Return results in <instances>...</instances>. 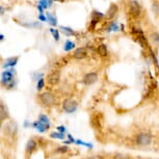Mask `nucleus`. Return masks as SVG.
<instances>
[{
    "label": "nucleus",
    "instance_id": "nucleus-23",
    "mask_svg": "<svg viewBox=\"0 0 159 159\" xmlns=\"http://www.w3.org/2000/svg\"><path fill=\"white\" fill-rule=\"evenodd\" d=\"M44 85H45V82H44V79H43V78H41V79H39V81H38V85H37V89H39V91H41V89H43Z\"/></svg>",
    "mask_w": 159,
    "mask_h": 159
},
{
    "label": "nucleus",
    "instance_id": "nucleus-21",
    "mask_svg": "<svg viewBox=\"0 0 159 159\" xmlns=\"http://www.w3.org/2000/svg\"><path fill=\"white\" fill-rule=\"evenodd\" d=\"M39 121H40L41 123H43V124L47 125V126H49V127H50V125H49V119H48L46 116L41 115V116H40V118H39Z\"/></svg>",
    "mask_w": 159,
    "mask_h": 159
},
{
    "label": "nucleus",
    "instance_id": "nucleus-15",
    "mask_svg": "<svg viewBox=\"0 0 159 159\" xmlns=\"http://www.w3.org/2000/svg\"><path fill=\"white\" fill-rule=\"evenodd\" d=\"M0 120L1 121H4L5 119H7V110H5V107H4V105L3 104H1V106H0Z\"/></svg>",
    "mask_w": 159,
    "mask_h": 159
},
{
    "label": "nucleus",
    "instance_id": "nucleus-13",
    "mask_svg": "<svg viewBox=\"0 0 159 159\" xmlns=\"http://www.w3.org/2000/svg\"><path fill=\"white\" fill-rule=\"evenodd\" d=\"M35 148H37V142L34 140V139L28 140L27 145H26V151H27V152H32Z\"/></svg>",
    "mask_w": 159,
    "mask_h": 159
},
{
    "label": "nucleus",
    "instance_id": "nucleus-12",
    "mask_svg": "<svg viewBox=\"0 0 159 159\" xmlns=\"http://www.w3.org/2000/svg\"><path fill=\"white\" fill-rule=\"evenodd\" d=\"M46 18H47V21L49 22L50 25H52V26H56V24H57V19H56V17L54 16V15H52V14H50V13H48L46 15Z\"/></svg>",
    "mask_w": 159,
    "mask_h": 159
},
{
    "label": "nucleus",
    "instance_id": "nucleus-30",
    "mask_svg": "<svg viewBox=\"0 0 159 159\" xmlns=\"http://www.w3.org/2000/svg\"><path fill=\"white\" fill-rule=\"evenodd\" d=\"M38 10L40 11H41V14H42V13H43V11H44V8L42 7L41 5H38Z\"/></svg>",
    "mask_w": 159,
    "mask_h": 159
},
{
    "label": "nucleus",
    "instance_id": "nucleus-20",
    "mask_svg": "<svg viewBox=\"0 0 159 159\" xmlns=\"http://www.w3.org/2000/svg\"><path fill=\"white\" fill-rule=\"evenodd\" d=\"M50 32L52 34L53 38H54L55 41H59V39H61V37H59V32L58 30H56V29L54 28H50Z\"/></svg>",
    "mask_w": 159,
    "mask_h": 159
},
{
    "label": "nucleus",
    "instance_id": "nucleus-29",
    "mask_svg": "<svg viewBox=\"0 0 159 159\" xmlns=\"http://www.w3.org/2000/svg\"><path fill=\"white\" fill-rule=\"evenodd\" d=\"M68 150V147H62L61 149H59L58 151H61V152H66Z\"/></svg>",
    "mask_w": 159,
    "mask_h": 159
},
{
    "label": "nucleus",
    "instance_id": "nucleus-24",
    "mask_svg": "<svg viewBox=\"0 0 159 159\" xmlns=\"http://www.w3.org/2000/svg\"><path fill=\"white\" fill-rule=\"evenodd\" d=\"M153 11H154L155 14L159 15V3L158 2H155V3L153 4Z\"/></svg>",
    "mask_w": 159,
    "mask_h": 159
},
{
    "label": "nucleus",
    "instance_id": "nucleus-4",
    "mask_svg": "<svg viewBox=\"0 0 159 159\" xmlns=\"http://www.w3.org/2000/svg\"><path fill=\"white\" fill-rule=\"evenodd\" d=\"M135 139H136V143H139V146H148L151 143L152 137L148 133H139V135L136 136Z\"/></svg>",
    "mask_w": 159,
    "mask_h": 159
},
{
    "label": "nucleus",
    "instance_id": "nucleus-14",
    "mask_svg": "<svg viewBox=\"0 0 159 159\" xmlns=\"http://www.w3.org/2000/svg\"><path fill=\"white\" fill-rule=\"evenodd\" d=\"M98 53H99V55L102 56V57H105V56L107 55V47H106V45L101 44L100 46L98 47Z\"/></svg>",
    "mask_w": 159,
    "mask_h": 159
},
{
    "label": "nucleus",
    "instance_id": "nucleus-33",
    "mask_svg": "<svg viewBox=\"0 0 159 159\" xmlns=\"http://www.w3.org/2000/svg\"><path fill=\"white\" fill-rule=\"evenodd\" d=\"M1 15H3V7H1Z\"/></svg>",
    "mask_w": 159,
    "mask_h": 159
},
{
    "label": "nucleus",
    "instance_id": "nucleus-17",
    "mask_svg": "<svg viewBox=\"0 0 159 159\" xmlns=\"http://www.w3.org/2000/svg\"><path fill=\"white\" fill-rule=\"evenodd\" d=\"M75 48V44L73 43V42L71 41H67L64 46V50L65 51H71L72 49H74Z\"/></svg>",
    "mask_w": 159,
    "mask_h": 159
},
{
    "label": "nucleus",
    "instance_id": "nucleus-16",
    "mask_svg": "<svg viewBox=\"0 0 159 159\" xmlns=\"http://www.w3.org/2000/svg\"><path fill=\"white\" fill-rule=\"evenodd\" d=\"M51 4H52V0H40L39 1V5H41L43 8L50 7Z\"/></svg>",
    "mask_w": 159,
    "mask_h": 159
},
{
    "label": "nucleus",
    "instance_id": "nucleus-18",
    "mask_svg": "<svg viewBox=\"0 0 159 159\" xmlns=\"http://www.w3.org/2000/svg\"><path fill=\"white\" fill-rule=\"evenodd\" d=\"M150 40H151L154 44H159V34L158 32H153L150 35Z\"/></svg>",
    "mask_w": 159,
    "mask_h": 159
},
{
    "label": "nucleus",
    "instance_id": "nucleus-5",
    "mask_svg": "<svg viewBox=\"0 0 159 159\" xmlns=\"http://www.w3.org/2000/svg\"><path fill=\"white\" fill-rule=\"evenodd\" d=\"M64 109L69 113L74 112L75 110L77 109V102L72 100V99H67V100L64 101Z\"/></svg>",
    "mask_w": 159,
    "mask_h": 159
},
{
    "label": "nucleus",
    "instance_id": "nucleus-7",
    "mask_svg": "<svg viewBox=\"0 0 159 159\" xmlns=\"http://www.w3.org/2000/svg\"><path fill=\"white\" fill-rule=\"evenodd\" d=\"M98 80V74L97 73H89L86 74L83 78V83L86 85H91L95 83Z\"/></svg>",
    "mask_w": 159,
    "mask_h": 159
},
{
    "label": "nucleus",
    "instance_id": "nucleus-26",
    "mask_svg": "<svg viewBox=\"0 0 159 159\" xmlns=\"http://www.w3.org/2000/svg\"><path fill=\"white\" fill-rule=\"evenodd\" d=\"M115 159H129V157H128L127 155L119 154V155H116V156H115Z\"/></svg>",
    "mask_w": 159,
    "mask_h": 159
},
{
    "label": "nucleus",
    "instance_id": "nucleus-32",
    "mask_svg": "<svg viewBox=\"0 0 159 159\" xmlns=\"http://www.w3.org/2000/svg\"><path fill=\"white\" fill-rule=\"evenodd\" d=\"M3 39H4V35H3V34H1V35H0V40L2 41V40H3Z\"/></svg>",
    "mask_w": 159,
    "mask_h": 159
},
{
    "label": "nucleus",
    "instance_id": "nucleus-28",
    "mask_svg": "<svg viewBox=\"0 0 159 159\" xmlns=\"http://www.w3.org/2000/svg\"><path fill=\"white\" fill-rule=\"evenodd\" d=\"M39 19H40V20L42 21V22H45V21L47 20V18L45 17L43 14H40V15H39Z\"/></svg>",
    "mask_w": 159,
    "mask_h": 159
},
{
    "label": "nucleus",
    "instance_id": "nucleus-27",
    "mask_svg": "<svg viewBox=\"0 0 159 159\" xmlns=\"http://www.w3.org/2000/svg\"><path fill=\"white\" fill-rule=\"evenodd\" d=\"M84 159H103V157L100 155H96V156H91V157H86Z\"/></svg>",
    "mask_w": 159,
    "mask_h": 159
},
{
    "label": "nucleus",
    "instance_id": "nucleus-11",
    "mask_svg": "<svg viewBox=\"0 0 159 159\" xmlns=\"http://www.w3.org/2000/svg\"><path fill=\"white\" fill-rule=\"evenodd\" d=\"M34 128H37V130H38V131L45 132L48 128H49V126L45 125V124H43V123H41L40 121H39V122H35V123H34Z\"/></svg>",
    "mask_w": 159,
    "mask_h": 159
},
{
    "label": "nucleus",
    "instance_id": "nucleus-22",
    "mask_svg": "<svg viewBox=\"0 0 159 159\" xmlns=\"http://www.w3.org/2000/svg\"><path fill=\"white\" fill-rule=\"evenodd\" d=\"M118 29H119V25H118V24H116V22H112V23L109 25L108 31H116V30H118Z\"/></svg>",
    "mask_w": 159,
    "mask_h": 159
},
{
    "label": "nucleus",
    "instance_id": "nucleus-34",
    "mask_svg": "<svg viewBox=\"0 0 159 159\" xmlns=\"http://www.w3.org/2000/svg\"><path fill=\"white\" fill-rule=\"evenodd\" d=\"M59 1H64V0H59Z\"/></svg>",
    "mask_w": 159,
    "mask_h": 159
},
{
    "label": "nucleus",
    "instance_id": "nucleus-9",
    "mask_svg": "<svg viewBox=\"0 0 159 159\" xmlns=\"http://www.w3.org/2000/svg\"><path fill=\"white\" fill-rule=\"evenodd\" d=\"M116 13H118V5H116V4H111L108 7V10H107L105 17H106L107 19H112V18L116 16Z\"/></svg>",
    "mask_w": 159,
    "mask_h": 159
},
{
    "label": "nucleus",
    "instance_id": "nucleus-10",
    "mask_svg": "<svg viewBox=\"0 0 159 159\" xmlns=\"http://www.w3.org/2000/svg\"><path fill=\"white\" fill-rule=\"evenodd\" d=\"M17 61H18V57H11V58H7L5 61L4 65H3V68H8V67H14V66L17 65Z\"/></svg>",
    "mask_w": 159,
    "mask_h": 159
},
{
    "label": "nucleus",
    "instance_id": "nucleus-31",
    "mask_svg": "<svg viewBox=\"0 0 159 159\" xmlns=\"http://www.w3.org/2000/svg\"><path fill=\"white\" fill-rule=\"evenodd\" d=\"M58 130L61 131V132H64V130H66V128L62 127V126H61V127H58Z\"/></svg>",
    "mask_w": 159,
    "mask_h": 159
},
{
    "label": "nucleus",
    "instance_id": "nucleus-2",
    "mask_svg": "<svg viewBox=\"0 0 159 159\" xmlns=\"http://www.w3.org/2000/svg\"><path fill=\"white\" fill-rule=\"evenodd\" d=\"M40 100L45 106H52L55 103V97L53 94H51L49 92L42 93L40 95Z\"/></svg>",
    "mask_w": 159,
    "mask_h": 159
},
{
    "label": "nucleus",
    "instance_id": "nucleus-1",
    "mask_svg": "<svg viewBox=\"0 0 159 159\" xmlns=\"http://www.w3.org/2000/svg\"><path fill=\"white\" fill-rule=\"evenodd\" d=\"M1 83L7 88H11L14 85V71L7 70L2 73L1 76Z\"/></svg>",
    "mask_w": 159,
    "mask_h": 159
},
{
    "label": "nucleus",
    "instance_id": "nucleus-3",
    "mask_svg": "<svg viewBox=\"0 0 159 159\" xmlns=\"http://www.w3.org/2000/svg\"><path fill=\"white\" fill-rule=\"evenodd\" d=\"M129 14L132 17H139L142 14V7L136 0H131L129 3Z\"/></svg>",
    "mask_w": 159,
    "mask_h": 159
},
{
    "label": "nucleus",
    "instance_id": "nucleus-19",
    "mask_svg": "<svg viewBox=\"0 0 159 159\" xmlns=\"http://www.w3.org/2000/svg\"><path fill=\"white\" fill-rule=\"evenodd\" d=\"M61 29L62 30V32H64L65 34H67V35H73V34H74V31L72 30L71 28H69V27H65V26H61Z\"/></svg>",
    "mask_w": 159,
    "mask_h": 159
},
{
    "label": "nucleus",
    "instance_id": "nucleus-8",
    "mask_svg": "<svg viewBox=\"0 0 159 159\" xmlns=\"http://www.w3.org/2000/svg\"><path fill=\"white\" fill-rule=\"evenodd\" d=\"M86 55H88V50H86V48H84V47L78 48V49L75 50V52H74V57L77 59L84 58V57H86Z\"/></svg>",
    "mask_w": 159,
    "mask_h": 159
},
{
    "label": "nucleus",
    "instance_id": "nucleus-25",
    "mask_svg": "<svg viewBox=\"0 0 159 159\" xmlns=\"http://www.w3.org/2000/svg\"><path fill=\"white\" fill-rule=\"evenodd\" d=\"M51 137H56V139H64L65 135H64V134H61V133H52V134H51Z\"/></svg>",
    "mask_w": 159,
    "mask_h": 159
},
{
    "label": "nucleus",
    "instance_id": "nucleus-6",
    "mask_svg": "<svg viewBox=\"0 0 159 159\" xmlns=\"http://www.w3.org/2000/svg\"><path fill=\"white\" fill-rule=\"evenodd\" d=\"M59 79H61V72L59 71H52L51 73L48 75V82L50 83V84H56V83H58Z\"/></svg>",
    "mask_w": 159,
    "mask_h": 159
}]
</instances>
